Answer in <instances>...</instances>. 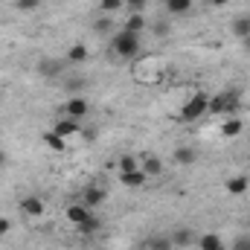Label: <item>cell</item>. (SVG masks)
<instances>
[{
  "label": "cell",
  "mask_w": 250,
  "mask_h": 250,
  "mask_svg": "<svg viewBox=\"0 0 250 250\" xmlns=\"http://www.w3.org/2000/svg\"><path fill=\"white\" fill-rule=\"evenodd\" d=\"M15 9L23 12V15H32V12L41 9V0H15Z\"/></svg>",
  "instance_id": "603a6c76"
},
{
  "label": "cell",
  "mask_w": 250,
  "mask_h": 250,
  "mask_svg": "<svg viewBox=\"0 0 250 250\" xmlns=\"http://www.w3.org/2000/svg\"><path fill=\"white\" fill-rule=\"evenodd\" d=\"M62 67L64 64L56 62V59H41V62H38V73H41L44 79H56V76L62 73Z\"/></svg>",
  "instance_id": "7c38bea8"
},
{
  "label": "cell",
  "mask_w": 250,
  "mask_h": 250,
  "mask_svg": "<svg viewBox=\"0 0 250 250\" xmlns=\"http://www.w3.org/2000/svg\"><path fill=\"white\" fill-rule=\"evenodd\" d=\"M242 131H245V123H242L239 117H230L227 123L221 125V134H224V137H239Z\"/></svg>",
  "instance_id": "e0dca14e"
},
{
  "label": "cell",
  "mask_w": 250,
  "mask_h": 250,
  "mask_svg": "<svg viewBox=\"0 0 250 250\" xmlns=\"http://www.w3.org/2000/svg\"><path fill=\"white\" fill-rule=\"evenodd\" d=\"M105 195H108V192H105L102 187H87L84 192H82V204H84L87 209H90V207H99V204L105 201Z\"/></svg>",
  "instance_id": "52a82bcc"
},
{
  "label": "cell",
  "mask_w": 250,
  "mask_h": 250,
  "mask_svg": "<svg viewBox=\"0 0 250 250\" xmlns=\"http://www.w3.org/2000/svg\"><path fill=\"white\" fill-rule=\"evenodd\" d=\"M6 166V151H0V169Z\"/></svg>",
  "instance_id": "e575fe53"
},
{
  "label": "cell",
  "mask_w": 250,
  "mask_h": 250,
  "mask_svg": "<svg viewBox=\"0 0 250 250\" xmlns=\"http://www.w3.org/2000/svg\"><path fill=\"white\" fill-rule=\"evenodd\" d=\"M99 227H102V221H99L96 215H90V218H87L84 224H79V233H84V236H90V233H96Z\"/></svg>",
  "instance_id": "cb8c5ba5"
},
{
  "label": "cell",
  "mask_w": 250,
  "mask_h": 250,
  "mask_svg": "<svg viewBox=\"0 0 250 250\" xmlns=\"http://www.w3.org/2000/svg\"><path fill=\"white\" fill-rule=\"evenodd\" d=\"M134 169H140V166H137V157L123 154V157H120V172H134Z\"/></svg>",
  "instance_id": "4316f807"
},
{
  "label": "cell",
  "mask_w": 250,
  "mask_h": 250,
  "mask_svg": "<svg viewBox=\"0 0 250 250\" xmlns=\"http://www.w3.org/2000/svg\"><path fill=\"white\" fill-rule=\"evenodd\" d=\"M82 84H84L82 79H79V82H76V79H73V82H67V87H70V90H82Z\"/></svg>",
  "instance_id": "1f68e13d"
},
{
  "label": "cell",
  "mask_w": 250,
  "mask_h": 250,
  "mask_svg": "<svg viewBox=\"0 0 250 250\" xmlns=\"http://www.w3.org/2000/svg\"><path fill=\"white\" fill-rule=\"evenodd\" d=\"M87 218H90V209H87L84 204H73V207H67V221H70V224L79 227V224H84Z\"/></svg>",
  "instance_id": "9c48e42d"
},
{
  "label": "cell",
  "mask_w": 250,
  "mask_h": 250,
  "mask_svg": "<svg viewBox=\"0 0 250 250\" xmlns=\"http://www.w3.org/2000/svg\"><path fill=\"white\" fill-rule=\"evenodd\" d=\"M230 250H250V236H239L236 242H233V248Z\"/></svg>",
  "instance_id": "f1b7e54d"
},
{
  "label": "cell",
  "mask_w": 250,
  "mask_h": 250,
  "mask_svg": "<svg viewBox=\"0 0 250 250\" xmlns=\"http://www.w3.org/2000/svg\"><path fill=\"white\" fill-rule=\"evenodd\" d=\"M123 29H125V32H134V35H140V32L146 29V18H143V15H128V21H125Z\"/></svg>",
  "instance_id": "ac0fdd59"
},
{
  "label": "cell",
  "mask_w": 250,
  "mask_h": 250,
  "mask_svg": "<svg viewBox=\"0 0 250 250\" xmlns=\"http://www.w3.org/2000/svg\"><path fill=\"white\" fill-rule=\"evenodd\" d=\"M120 181H123L125 187L137 189V187H143V184L148 181V175H146L143 169H134V172H120Z\"/></svg>",
  "instance_id": "30bf717a"
},
{
  "label": "cell",
  "mask_w": 250,
  "mask_h": 250,
  "mask_svg": "<svg viewBox=\"0 0 250 250\" xmlns=\"http://www.w3.org/2000/svg\"><path fill=\"white\" fill-rule=\"evenodd\" d=\"M148 178H157V175H163V160L157 157V154H146L143 157V166H140Z\"/></svg>",
  "instance_id": "ba28073f"
},
{
  "label": "cell",
  "mask_w": 250,
  "mask_h": 250,
  "mask_svg": "<svg viewBox=\"0 0 250 250\" xmlns=\"http://www.w3.org/2000/svg\"><path fill=\"white\" fill-rule=\"evenodd\" d=\"M21 209H23L26 218H41V215H44V201H41L38 195H26V198L21 201Z\"/></svg>",
  "instance_id": "277c9868"
},
{
  "label": "cell",
  "mask_w": 250,
  "mask_h": 250,
  "mask_svg": "<svg viewBox=\"0 0 250 250\" xmlns=\"http://www.w3.org/2000/svg\"><path fill=\"white\" fill-rule=\"evenodd\" d=\"M209 3H212V6H227L230 0H209Z\"/></svg>",
  "instance_id": "836d02e7"
},
{
  "label": "cell",
  "mask_w": 250,
  "mask_h": 250,
  "mask_svg": "<svg viewBox=\"0 0 250 250\" xmlns=\"http://www.w3.org/2000/svg\"><path fill=\"white\" fill-rule=\"evenodd\" d=\"M125 9L128 15H143L148 9V0H125Z\"/></svg>",
  "instance_id": "d4e9b609"
},
{
  "label": "cell",
  "mask_w": 250,
  "mask_h": 250,
  "mask_svg": "<svg viewBox=\"0 0 250 250\" xmlns=\"http://www.w3.org/2000/svg\"><path fill=\"white\" fill-rule=\"evenodd\" d=\"M143 250H172V239L169 236H151L143 242Z\"/></svg>",
  "instance_id": "9a60e30c"
},
{
  "label": "cell",
  "mask_w": 250,
  "mask_h": 250,
  "mask_svg": "<svg viewBox=\"0 0 250 250\" xmlns=\"http://www.w3.org/2000/svg\"><path fill=\"white\" fill-rule=\"evenodd\" d=\"M166 9L169 15H187L192 9V0H166Z\"/></svg>",
  "instance_id": "44dd1931"
},
{
  "label": "cell",
  "mask_w": 250,
  "mask_h": 250,
  "mask_svg": "<svg viewBox=\"0 0 250 250\" xmlns=\"http://www.w3.org/2000/svg\"><path fill=\"white\" fill-rule=\"evenodd\" d=\"M154 35H157V38H166V35H169V23H166V21H157V23H154Z\"/></svg>",
  "instance_id": "f546056e"
},
{
  "label": "cell",
  "mask_w": 250,
  "mask_h": 250,
  "mask_svg": "<svg viewBox=\"0 0 250 250\" xmlns=\"http://www.w3.org/2000/svg\"><path fill=\"white\" fill-rule=\"evenodd\" d=\"M93 29H96V32H111L114 23H111V18H99V21L93 23Z\"/></svg>",
  "instance_id": "83f0119b"
},
{
  "label": "cell",
  "mask_w": 250,
  "mask_h": 250,
  "mask_svg": "<svg viewBox=\"0 0 250 250\" xmlns=\"http://www.w3.org/2000/svg\"><path fill=\"white\" fill-rule=\"evenodd\" d=\"M99 9H102L105 15H114V12L125 9V0H102V3H99Z\"/></svg>",
  "instance_id": "484cf974"
},
{
  "label": "cell",
  "mask_w": 250,
  "mask_h": 250,
  "mask_svg": "<svg viewBox=\"0 0 250 250\" xmlns=\"http://www.w3.org/2000/svg\"><path fill=\"white\" fill-rule=\"evenodd\" d=\"M250 187V181L245 178V175H236V178H230L227 181V195H245Z\"/></svg>",
  "instance_id": "5bb4252c"
},
{
  "label": "cell",
  "mask_w": 250,
  "mask_h": 250,
  "mask_svg": "<svg viewBox=\"0 0 250 250\" xmlns=\"http://www.w3.org/2000/svg\"><path fill=\"white\" fill-rule=\"evenodd\" d=\"M84 59H87V47H84V44H73V47L67 50V62L70 64H82Z\"/></svg>",
  "instance_id": "d6986e66"
},
{
  "label": "cell",
  "mask_w": 250,
  "mask_h": 250,
  "mask_svg": "<svg viewBox=\"0 0 250 250\" xmlns=\"http://www.w3.org/2000/svg\"><path fill=\"white\" fill-rule=\"evenodd\" d=\"M169 239H172V248H189L192 242H198V239H195V233H192L189 227H181V230H175Z\"/></svg>",
  "instance_id": "8fae6325"
},
{
  "label": "cell",
  "mask_w": 250,
  "mask_h": 250,
  "mask_svg": "<svg viewBox=\"0 0 250 250\" xmlns=\"http://www.w3.org/2000/svg\"><path fill=\"white\" fill-rule=\"evenodd\" d=\"M175 160H178L181 166H192V163L198 160V154H195V148H189V146H178V148H175Z\"/></svg>",
  "instance_id": "2e32d148"
},
{
  "label": "cell",
  "mask_w": 250,
  "mask_h": 250,
  "mask_svg": "<svg viewBox=\"0 0 250 250\" xmlns=\"http://www.w3.org/2000/svg\"><path fill=\"white\" fill-rule=\"evenodd\" d=\"M87 111H90V105H87V99H82V96H73L70 102H67V117H73V120H84L87 117Z\"/></svg>",
  "instance_id": "5b68a950"
},
{
  "label": "cell",
  "mask_w": 250,
  "mask_h": 250,
  "mask_svg": "<svg viewBox=\"0 0 250 250\" xmlns=\"http://www.w3.org/2000/svg\"><path fill=\"white\" fill-rule=\"evenodd\" d=\"M53 131L59 134V137H70V134H79L82 131V123L79 120H73V117H64V120H56V125H53Z\"/></svg>",
  "instance_id": "8992f818"
},
{
  "label": "cell",
  "mask_w": 250,
  "mask_h": 250,
  "mask_svg": "<svg viewBox=\"0 0 250 250\" xmlns=\"http://www.w3.org/2000/svg\"><path fill=\"white\" fill-rule=\"evenodd\" d=\"M114 53L117 56H123V59H128V56H137L140 53V35H134V32H117V38H114Z\"/></svg>",
  "instance_id": "3957f363"
},
{
  "label": "cell",
  "mask_w": 250,
  "mask_h": 250,
  "mask_svg": "<svg viewBox=\"0 0 250 250\" xmlns=\"http://www.w3.org/2000/svg\"><path fill=\"white\" fill-rule=\"evenodd\" d=\"M9 230H12V221H9V218H3V215H0V236H6V233H9Z\"/></svg>",
  "instance_id": "4dcf8cb0"
},
{
  "label": "cell",
  "mask_w": 250,
  "mask_h": 250,
  "mask_svg": "<svg viewBox=\"0 0 250 250\" xmlns=\"http://www.w3.org/2000/svg\"><path fill=\"white\" fill-rule=\"evenodd\" d=\"M207 111H209V96H207V93H195L192 99L184 102L181 120H184V123H195V120H201Z\"/></svg>",
  "instance_id": "6da1fadb"
},
{
  "label": "cell",
  "mask_w": 250,
  "mask_h": 250,
  "mask_svg": "<svg viewBox=\"0 0 250 250\" xmlns=\"http://www.w3.org/2000/svg\"><path fill=\"white\" fill-rule=\"evenodd\" d=\"M242 50H245V53H250V35H248V38H242Z\"/></svg>",
  "instance_id": "d6a6232c"
},
{
  "label": "cell",
  "mask_w": 250,
  "mask_h": 250,
  "mask_svg": "<svg viewBox=\"0 0 250 250\" xmlns=\"http://www.w3.org/2000/svg\"><path fill=\"white\" fill-rule=\"evenodd\" d=\"M233 35H236L239 41L250 35V18H248V15H245V18H236V21H233Z\"/></svg>",
  "instance_id": "ffe728a7"
},
{
  "label": "cell",
  "mask_w": 250,
  "mask_h": 250,
  "mask_svg": "<svg viewBox=\"0 0 250 250\" xmlns=\"http://www.w3.org/2000/svg\"><path fill=\"white\" fill-rule=\"evenodd\" d=\"M198 248L201 250H224V242H221L218 233H204V236L198 239Z\"/></svg>",
  "instance_id": "4fadbf2b"
},
{
  "label": "cell",
  "mask_w": 250,
  "mask_h": 250,
  "mask_svg": "<svg viewBox=\"0 0 250 250\" xmlns=\"http://www.w3.org/2000/svg\"><path fill=\"white\" fill-rule=\"evenodd\" d=\"M242 105V96L236 90L230 93H218V96H209V114H236Z\"/></svg>",
  "instance_id": "7a4b0ae2"
},
{
  "label": "cell",
  "mask_w": 250,
  "mask_h": 250,
  "mask_svg": "<svg viewBox=\"0 0 250 250\" xmlns=\"http://www.w3.org/2000/svg\"><path fill=\"white\" fill-rule=\"evenodd\" d=\"M44 143H47V148H53V151H64V148H67V143H64V137H59L56 131H50V134H44Z\"/></svg>",
  "instance_id": "7402d4cb"
}]
</instances>
